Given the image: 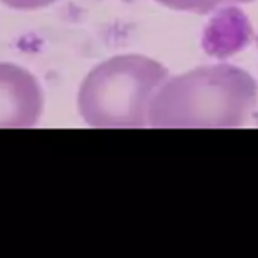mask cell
Returning <instances> with one entry per match:
<instances>
[{"label":"cell","mask_w":258,"mask_h":258,"mask_svg":"<svg viewBox=\"0 0 258 258\" xmlns=\"http://www.w3.org/2000/svg\"><path fill=\"white\" fill-rule=\"evenodd\" d=\"M168 77V70L150 57H110L83 80L77 98L80 115L97 128L148 127L153 98Z\"/></svg>","instance_id":"7a4b0ae2"},{"label":"cell","mask_w":258,"mask_h":258,"mask_svg":"<svg viewBox=\"0 0 258 258\" xmlns=\"http://www.w3.org/2000/svg\"><path fill=\"white\" fill-rule=\"evenodd\" d=\"M42 89L29 71L0 63V128H29L41 118Z\"/></svg>","instance_id":"3957f363"},{"label":"cell","mask_w":258,"mask_h":258,"mask_svg":"<svg viewBox=\"0 0 258 258\" xmlns=\"http://www.w3.org/2000/svg\"><path fill=\"white\" fill-rule=\"evenodd\" d=\"M257 83L233 65L197 68L166 79L153 98L150 125L163 128H231L249 116Z\"/></svg>","instance_id":"6da1fadb"},{"label":"cell","mask_w":258,"mask_h":258,"mask_svg":"<svg viewBox=\"0 0 258 258\" xmlns=\"http://www.w3.org/2000/svg\"><path fill=\"white\" fill-rule=\"evenodd\" d=\"M0 2L17 11H35V9L47 8L57 0H0Z\"/></svg>","instance_id":"277c9868"}]
</instances>
